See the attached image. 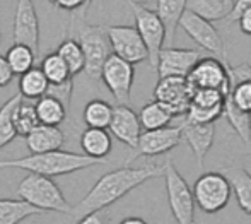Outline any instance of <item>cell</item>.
Instances as JSON below:
<instances>
[{"label":"cell","mask_w":251,"mask_h":224,"mask_svg":"<svg viewBox=\"0 0 251 224\" xmlns=\"http://www.w3.org/2000/svg\"><path fill=\"white\" fill-rule=\"evenodd\" d=\"M118 224H149V223L144 221L142 218H135V216H130V218H125L123 221H120Z\"/></svg>","instance_id":"obj_42"},{"label":"cell","mask_w":251,"mask_h":224,"mask_svg":"<svg viewBox=\"0 0 251 224\" xmlns=\"http://www.w3.org/2000/svg\"><path fill=\"white\" fill-rule=\"evenodd\" d=\"M77 224H109V216L102 211H96V212H91V214H86L84 218L77 219Z\"/></svg>","instance_id":"obj_38"},{"label":"cell","mask_w":251,"mask_h":224,"mask_svg":"<svg viewBox=\"0 0 251 224\" xmlns=\"http://www.w3.org/2000/svg\"><path fill=\"white\" fill-rule=\"evenodd\" d=\"M111 53L130 63H140L147 60V48L135 26H108L106 28Z\"/></svg>","instance_id":"obj_12"},{"label":"cell","mask_w":251,"mask_h":224,"mask_svg":"<svg viewBox=\"0 0 251 224\" xmlns=\"http://www.w3.org/2000/svg\"><path fill=\"white\" fill-rule=\"evenodd\" d=\"M72 89H74V81H72V77H70V79H67L65 83H62V84H48L47 94L60 99V101L65 105V108H69L70 103H72Z\"/></svg>","instance_id":"obj_36"},{"label":"cell","mask_w":251,"mask_h":224,"mask_svg":"<svg viewBox=\"0 0 251 224\" xmlns=\"http://www.w3.org/2000/svg\"><path fill=\"white\" fill-rule=\"evenodd\" d=\"M181 125H166L161 129L154 130H146V132L140 134L139 142H137L135 154L128 159L133 161L139 156H147V158H154V156H161L169 152L171 149L178 147L179 142H181Z\"/></svg>","instance_id":"obj_14"},{"label":"cell","mask_w":251,"mask_h":224,"mask_svg":"<svg viewBox=\"0 0 251 224\" xmlns=\"http://www.w3.org/2000/svg\"><path fill=\"white\" fill-rule=\"evenodd\" d=\"M229 81L231 87L226 94V99L241 112L251 115V65L241 63V65L229 67Z\"/></svg>","instance_id":"obj_18"},{"label":"cell","mask_w":251,"mask_h":224,"mask_svg":"<svg viewBox=\"0 0 251 224\" xmlns=\"http://www.w3.org/2000/svg\"><path fill=\"white\" fill-rule=\"evenodd\" d=\"M195 205H199L205 214H217L231 198V185L221 171H208L197 178L192 188Z\"/></svg>","instance_id":"obj_5"},{"label":"cell","mask_w":251,"mask_h":224,"mask_svg":"<svg viewBox=\"0 0 251 224\" xmlns=\"http://www.w3.org/2000/svg\"><path fill=\"white\" fill-rule=\"evenodd\" d=\"M80 147H82L84 154L89 156V158L104 159L113 149L111 134L106 129L87 127L80 135Z\"/></svg>","instance_id":"obj_22"},{"label":"cell","mask_w":251,"mask_h":224,"mask_svg":"<svg viewBox=\"0 0 251 224\" xmlns=\"http://www.w3.org/2000/svg\"><path fill=\"white\" fill-rule=\"evenodd\" d=\"M226 94L219 89H197L192 92L190 106L186 110V122L215 123L224 113Z\"/></svg>","instance_id":"obj_15"},{"label":"cell","mask_w":251,"mask_h":224,"mask_svg":"<svg viewBox=\"0 0 251 224\" xmlns=\"http://www.w3.org/2000/svg\"><path fill=\"white\" fill-rule=\"evenodd\" d=\"M41 72L45 74L48 84H62L67 79H70V72L69 67L65 65V62L62 60V56L56 52L48 53L47 56L41 58V65H40Z\"/></svg>","instance_id":"obj_34"},{"label":"cell","mask_w":251,"mask_h":224,"mask_svg":"<svg viewBox=\"0 0 251 224\" xmlns=\"http://www.w3.org/2000/svg\"><path fill=\"white\" fill-rule=\"evenodd\" d=\"M101 163H106V159H94L86 154H77V152L56 149V151L31 154L26 156V158L0 161V168L23 169V171L38 173V175H45L53 178V176L70 175V173L80 171V169L91 168V166L101 165Z\"/></svg>","instance_id":"obj_2"},{"label":"cell","mask_w":251,"mask_h":224,"mask_svg":"<svg viewBox=\"0 0 251 224\" xmlns=\"http://www.w3.org/2000/svg\"><path fill=\"white\" fill-rule=\"evenodd\" d=\"M178 26L200 46L201 50L212 53L217 58L226 62V45L219 31L214 28L210 21L203 19V17L197 16L192 10H185L179 17Z\"/></svg>","instance_id":"obj_9"},{"label":"cell","mask_w":251,"mask_h":224,"mask_svg":"<svg viewBox=\"0 0 251 224\" xmlns=\"http://www.w3.org/2000/svg\"><path fill=\"white\" fill-rule=\"evenodd\" d=\"M200 58H201L200 50L166 46V48H162L159 52L155 70H157L159 77H168V76L186 77L190 74V70L193 69V65Z\"/></svg>","instance_id":"obj_16"},{"label":"cell","mask_w":251,"mask_h":224,"mask_svg":"<svg viewBox=\"0 0 251 224\" xmlns=\"http://www.w3.org/2000/svg\"><path fill=\"white\" fill-rule=\"evenodd\" d=\"M154 99L171 113L173 118L185 115L192 99V89L186 83V77H159L154 89Z\"/></svg>","instance_id":"obj_11"},{"label":"cell","mask_w":251,"mask_h":224,"mask_svg":"<svg viewBox=\"0 0 251 224\" xmlns=\"http://www.w3.org/2000/svg\"><path fill=\"white\" fill-rule=\"evenodd\" d=\"M246 145H248V152H250V154H251V135H250V140L246 142Z\"/></svg>","instance_id":"obj_44"},{"label":"cell","mask_w":251,"mask_h":224,"mask_svg":"<svg viewBox=\"0 0 251 224\" xmlns=\"http://www.w3.org/2000/svg\"><path fill=\"white\" fill-rule=\"evenodd\" d=\"M17 197L41 212H62L69 214L70 204L53 178L38 173H29L17 185Z\"/></svg>","instance_id":"obj_3"},{"label":"cell","mask_w":251,"mask_h":224,"mask_svg":"<svg viewBox=\"0 0 251 224\" xmlns=\"http://www.w3.org/2000/svg\"><path fill=\"white\" fill-rule=\"evenodd\" d=\"M100 79L104 83V86L108 87V91L111 92L118 105H128L133 79H135L133 63L111 53L102 65Z\"/></svg>","instance_id":"obj_10"},{"label":"cell","mask_w":251,"mask_h":224,"mask_svg":"<svg viewBox=\"0 0 251 224\" xmlns=\"http://www.w3.org/2000/svg\"><path fill=\"white\" fill-rule=\"evenodd\" d=\"M80 48L84 52V72L89 79L96 81L101 77V69L106 58L111 55L106 28L102 26H82L77 34Z\"/></svg>","instance_id":"obj_6"},{"label":"cell","mask_w":251,"mask_h":224,"mask_svg":"<svg viewBox=\"0 0 251 224\" xmlns=\"http://www.w3.org/2000/svg\"><path fill=\"white\" fill-rule=\"evenodd\" d=\"M113 115V106L104 99H91L86 106H84L82 118L87 127H94V129H108L109 122H111Z\"/></svg>","instance_id":"obj_28"},{"label":"cell","mask_w":251,"mask_h":224,"mask_svg":"<svg viewBox=\"0 0 251 224\" xmlns=\"http://www.w3.org/2000/svg\"><path fill=\"white\" fill-rule=\"evenodd\" d=\"M12 120H14V127H16V132L19 137H26L34 127L40 125L36 110H34V103L26 101L24 98L21 99L16 108H14Z\"/></svg>","instance_id":"obj_30"},{"label":"cell","mask_w":251,"mask_h":224,"mask_svg":"<svg viewBox=\"0 0 251 224\" xmlns=\"http://www.w3.org/2000/svg\"><path fill=\"white\" fill-rule=\"evenodd\" d=\"M5 60L9 62L10 69H12L14 76H21V74L27 72L31 67H34L36 62V53L26 45L14 43L7 50Z\"/></svg>","instance_id":"obj_32"},{"label":"cell","mask_w":251,"mask_h":224,"mask_svg":"<svg viewBox=\"0 0 251 224\" xmlns=\"http://www.w3.org/2000/svg\"><path fill=\"white\" fill-rule=\"evenodd\" d=\"M21 99H23V96L16 94L0 106V149H3L7 144H10L17 137L12 115H14V108H16Z\"/></svg>","instance_id":"obj_33"},{"label":"cell","mask_w":251,"mask_h":224,"mask_svg":"<svg viewBox=\"0 0 251 224\" xmlns=\"http://www.w3.org/2000/svg\"><path fill=\"white\" fill-rule=\"evenodd\" d=\"M24 139H26V145L31 151V154H40V152L62 149L63 142H65V134L55 125H43V123H40Z\"/></svg>","instance_id":"obj_20"},{"label":"cell","mask_w":251,"mask_h":224,"mask_svg":"<svg viewBox=\"0 0 251 224\" xmlns=\"http://www.w3.org/2000/svg\"><path fill=\"white\" fill-rule=\"evenodd\" d=\"M173 120V115L161 105L159 101H151L142 106L139 113V122L144 130H154L161 129V127L169 125Z\"/></svg>","instance_id":"obj_29"},{"label":"cell","mask_w":251,"mask_h":224,"mask_svg":"<svg viewBox=\"0 0 251 224\" xmlns=\"http://www.w3.org/2000/svg\"><path fill=\"white\" fill-rule=\"evenodd\" d=\"M34 110H36L38 120L43 125L58 127L67 116L65 105L60 99L53 98L50 94H45L41 98H38L36 103H34Z\"/></svg>","instance_id":"obj_26"},{"label":"cell","mask_w":251,"mask_h":224,"mask_svg":"<svg viewBox=\"0 0 251 224\" xmlns=\"http://www.w3.org/2000/svg\"><path fill=\"white\" fill-rule=\"evenodd\" d=\"M14 79V72L10 69L9 62L5 60V56L0 55V87H5L12 83Z\"/></svg>","instance_id":"obj_39"},{"label":"cell","mask_w":251,"mask_h":224,"mask_svg":"<svg viewBox=\"0 0 251 224\" xmlns=\"http://www.w3.org/2000/svg\"><path fill=\"white\" fill-rule=\"evenodd\" d=\"M48 91V81L40 67H31L27 72L21 74L19 94L24 99H38Z\"/></svg>","instance_id":"obj_27"},{"label":"cell","mask_w":251,"mask_h":224,"mask_svg":"<svg viewBox=\"0 0 251 224\" xmlns=\"http://www.w3.org/2000/svg\"><path fill=\"white\" fill-rule=\"evenodd\" d=\"M186 83L192 92L197 89H219L227 94L231 87L227 62L217 56H201L186 76Z\"/></svg>","instance_id":"obj_8"},{"label":"cell","mask_w":251,"mask_h":224,"mask_svg":"<svg viewBox=\"0 0 251 224\" xmlns=\"http://www.w3.org/2000/svg\"><path fill=\"white\" fill-rule=\"evenodd\" d=\"M14 43L26 45L34 53H40V19L33 0H17L14 14Z\"/></svg>","instance_id":"obj_13"},{"label":"cell","mask_w":251,"mask_h":224,"mask_svg":"<svg viewBox=\"0 0 251 224\" xmlns=\"http://www.w3.org/2000/svg\"><path fill=\"white\" fill-rule=\"evenodd\" d=\"M133 19H135V29L139 31L144 45L147 48V60H149L151 69L155 70L157 67L159 52L164 48L166 43V28L155 10L146 5L132 3Z\"/></svg>","instance_id":"obj_7"},{"label":"cell","mask_w":251,"mask_h":224,"mask_svg":"<svg viewBox=\"0 0 251 224\" xmlns=\"http://www.w3.org/2000/svg\"><path fill=\"white\" fill-rule=\"evenodd\" d=\"M251 7V0H236L234 2V9H232L231 16L227 17L229 23H236V19H238V16L243 12L245 9H248Z\"/></svg>","instance_id":"obj_41"},{"label":"cell","mask_w":251,"mask_h":224,"mask_svg":"<svg viewBox=\"0 0 251 224\" xmlns=\"http://www.w3.org/2000/svg\"><path fill=\"white\" fill-rule=\"evenodd\" d=\"M236 0H188L186 10H192L197 16L210 21H222L231 16Z\"/></svg>","instance_id":"obj_23"},{"label":"cell","mask_w":251,"mask_h":224,"mask_svg":"<svg viewBox=\"0 0 251 224\" xmlns=\"http://www.w3.org/2000/svg\"><path fill=\"white\" fill-rule=\"evenodd\" d=\"M222 116L227 118V122L231 123V127L234 129V132L241 137V140L248 142L251 135V115L241 112V110L236 108L232 103H229L227 99H224V113Z\"/></svg>","instance_id":"obj_35"},{"label":"cell","mask_w":251,"mask_h":224,"mask_svg":"<svg viewBox=\"0 0 251 224\" xmlns=\"http://www.w3.org/2000/svg\"><path fill=\"white\" fill-rule=\"evenodd\" d=\"M157 176H162V166L159 165H144L139 168L123 166L115 171H109L93 185V188L87 192L82 200L70 207L69 214L75 219H80L91 212L102 211L118 202L122 197H125L133 188L140 187L151 178H157Z\"/></svg>","instance_id":"obj_1"},{"label":"cell","mask_w":251,"mask_h":224,"mask_svg":"<svg viewBox=\"0 0 251 224\" xmlns=\"http://www.w3.org/2000/svg\"><path fill=\"white\" fill-rule=\"evenodd\" d=\"M162 176L166 180V194L173 218L178 224H195V198L186 180L179 175L171 159L162 165Z\"/></svg>","instance_id":"obj_4"},{"label":"cell","mask_w":251,"mask_h":224,"mask_svg":"<svg viewBox=\"0 0 251 224\" xmlns=\"http://www.w3.org/2000/svg\"><path fill=\"white\" fill-rule=\"evenodd\" d=\"M91 2H93V0H89V5H91Z\"/></svg>","instance_id":"obj_45"},{"label":"cell","mask_w":251,"mask_h":224,"mask_svg":"<svg viewBox=\"0 0 251 224\" xmlns=\"http://www.w3.org/2000/svg\"><path fill=\"white\" fill-rule=\"evenodd\" d=\"M152 0H132V3H139V5H147V3H151Z\"/></svg>","instance_id":"obj_43"},{"label":"cell","mask_w":251,"mask_h":224,"mask_svg":"<svg viewBox=\"0 0 251 224\" xmlns=\"http://www.w3.org/2000/svg\"><path fill=\"white\" fill-rule=\"evenodd\" d=\"M186 2H188V0H157V9H155V12L159 14L161 21L164 23L166 41H168L169 45L175 40L179 17H181V14L186 10Z\"/></svg>","instance_id":"obj_25"},{"label":"cell","mask_w":251,"mask_h":224,"mask_svg":"<svg viewBox=\"0 0 251 224\" xmlns=\"http://www.w3.org/2000/svg\"><path fill=\"white\" fill-rule=\"evenodd\" d=\"M38 214L43 212L21 198H0V224H21Z\"/></svg>","instance_id":"obj_24"},{"label":"cell","mask_w":251,"mask_h":224,"mask_svg":"<svg viewBox=\"0 0 251 224\" xmlns=\"http://www.w3.org/2000/svg\"><path fill=\"white\" fill-rule=\"evenodd\" d=\"M181 139H185L186 144L190 145L197 158V163L201 168L205 156L214 145L215 125L214 123H192L185 120L181 123Z\"/></svg>","instance_id":"obj_19"},{"label":"cell","mask_w":251,"mask_h":224,"mask_svg":"<svg viewBox=\"0 0 251 224\" xmlns=\"http://www.w3.org/2000/svg\"><path fill=\"white\" fill-rule=\"evenodd\" d=\"M50 3H51V5H55L56 9L74 12V10L80 9V7L89 5V0H50Z\"/></svg>","instance_id":"obj_37"},{"label":"cell","mask_w":251,"mask_h":224,"mask_svg":"<svg viewBox=\"0 0 251 224\" xmlns=\"http://www.w3.org/2000/svg\"><path fill=\"white\" fill-rule=\"evenodd\" d=\"M236 23L239 24V29H241L246 36H251V7L245 9L241 14H239Z\"/></svg>","instance_id":"obj_40"},{"label":"cell","mask_w":251,"mask_h":224,"mask_svg":"<svg viewBox=\"0 0 251 224\" xmlns=\"http://www.w3.org/2000/svg\"><path fill=\"white\" fill-rule=\"evenodd\" d=\"M108 129L120 142L128 145L130 149L137 147V142H139V137L142 134V125L139 122V115L128 105L113 106L111 122H109Z\"/></svg>","instance_id":"obj_17"},{"label":"cell","mask_w":251,"mask_h":224,"mask_svg":"<svg viewBox=\"0 0 251 224\" xmlns=\"http://www.w3.org/2000/svg\"><path fill=\"white\" fill-rule=\"evenodd\" d=\"M222 175L231 185V192L234 194L239 209L245 214L251 216V175L243 166H227L222 169Z\"/></svg>","instance_id":"obj_21"},{"label":"cell","mask_w":251,"mask_h":224,"mask_svg":"<svg viewBox=\"0 0 251 224\" xmlns=\"http://www.w3.org/2000/svg\"><path fill=\"white\" fill-rule=\"evenodd\" d=\"M56 53L62 56V60L65 62V65L69 67L70 76H77V74L84 72V52L80 48L79 41L74 40V38H67L56 48Z\"/></svg>","instance_id":"obj_31"}]
</instances>
